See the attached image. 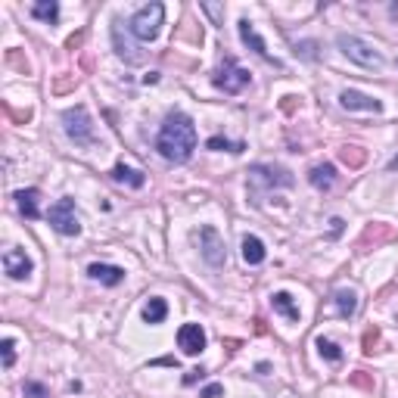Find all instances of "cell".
I'll list each match as a JSON object with an SVG mask.
<instances>
[{
  "label": "cell",
  "instance_id": "cell-28",
  "mask_svg": "<svg viewBox=\"0 0 398 398\" xmlns=\"http://www.w3.org/2000/svg\"><path fill=\"white\" fill-rule=\"evenodd\" d=\"M0 352H4V367L16 364V343H13V339H4V343H0Z\"/></svg>",
  "mask_w": 398,
  "mask_h": 398
},
{
  "label": "cell",
  "instance_id": "cell-21",
  "mask_svg": "<svg viewBox=\"0 0 398 398\" xmlns=\"http://www.w3.org/2000/svg\"><path fill=\"white\" fill-rule=\"evenodd\" d=\"M112 41H115V53L121 56V60L128 62V66H137V62H143V53H137V47H131L125 41V44H121V25L115 22V28H112Z\"/></svg>",
  "mask_w": 398,
  "mask_h": 398
},
{
  "label": "cell",
  "instance_id": "cell-17",
  "mask_svg": "<svg viewBox=\"0 0 398 398\" xmlns=\"http://www.w3.org/2000/svg\"><path fill=\"white\" fill-rule=\"evenodd\" d=\"M271 305H274L277 314H284L286 321H293V324L302 321V311H299V305L293 302V296H289V293H274L271 296Z\"/></svg>",
  "mask_w": 398,
  "mask_h": 398
},
{
  "label": "cell",
  "instance_id": "cell-18",
  "mask_svg": "<svg viewBox=\"0 0 398 398\" xmlns=\"http://www.w3.org/2000/svg\"><path fill=\"white\" fill-rule=\"evenodd\" d=\"M333 305H336L339 317H354V311H358V296H354V289H336V293H333Z\"/></svg>",
  "mask_w": 398,
  "mask_h": 398
},
{
  "label": "cell",
  "instance_id": "cell-24",
  "mask_svg": "<svg viewBox=\"0 0 398 398\" xmlns=\"http://www.w3.org/2000/svg\"><path fill=\"white\" fill-rule=\"evenodd\" d=\"M339 159H343L349 168H361V165H364V159H367V153L361 147H343V150H339Z\"/></svg>",
  "mask_w": 398,
  "mask_h": 398
},
{
  "label": "cell",
  "instance_id": "cell-2",
  "mask_svg": "<svg viewBox=\"0 0 398 398\" xmlns=\"http://www.w3.org/2000/svg\"><path fill=\"white\" fill-rule=\"evenodd\" d=\"M336 47L343 50V56H349L354 66H361V69H383V62H386L380 50H373L367 41L354 38V34H339Z\"/></svg>",
  "mask_w": 398,
  "mask_h": 398
},
{
  "label": "cell",
  "instance_id": "cell-15",
  "mask_svg": "<svg viewBox=\"0 0 398 398\" xmlns=\"http://www.w3.org/2000/svg\"><path fill=\"white\" fill-rule=\"evenodd\" d=\"M38 199H41V190H34V187H28V190H19V193H16V206H19V212H22L28 221L41 218Z\"/></svg>",
  "mask_w": 398,
  "mask_h": 398
},
{
  "label": "cell",
  "instance_id": "cell-32",
  "mask_svg": "<svg viewBox=\"0 0 398 398\" xmlns=\"http://www.w3.org/2000/svg\"><path fill=\"white\" fill-rule=\"evenodd\" d=\"M330 224H333V237H336V234H339V230H343V221H339V218H333Z\"/></svg>",
  "mask_w": 398,
  "mask_h": 398
},
{
  "label": "cell",
  "instance_id": "cell-26",
  "mask_svg": "<svg viewBox=\"0 0 398 398\" xmlns=\"http://www.w3.org/2000/svg\"><path fill=\"white\" fill-rule=\"evenodd\" d=\"M386 237H392V230L386 227V224H376V227H367L364 237H361V243H376V240H386Z\"/></svg>",
  "mask_w": 398,
  "mask_h": 398
},
{
  "label": "cell",
  "instance_id": "cell-23",
  "mask_svg": "<svg viewBox=\"0 0 398 398\" xmlns=\"http://www.w3.org/2000/svg\"><path fill=\"white\" fill-rule=\"evenodd\" d=\"M317 352H321V358H327L330 364H339V361L345 358V354H343V349H339V345L333 343V339H324V336L317 339Z\"/></svg>",
  "mask_w": 398,
  "mask_h": 398
},
{
  "label": "cell",
  "instance_id": "cell-3",
  "mask_svg": "<svg viewBox=\"0 0 398 398\" xmlns=\"http://www.w3.org/2000/svg\"><path fill=\"white\" fill-rule=\"evenodd\" d=\"M162 19H165V6L162 4H147L131 16L128 28H131V34L137 41H153L159 34V28H162Z\"/></svg>",
  "mask_w": 398,
  "mask_h": 398
},
{
  "label": "cell",
  "instance_id": "cell-1",
  "mask_svg": "<svg viewBox=\"0 0 398 398\" xmlns=\"http://www.w3.org/2000/svg\"><path fill=\"white\" fill-rule=\"evenodd\" d=\"M156 150H159V156L175 165L187 162L193 156V150H197V125H193L190 115H184V112L165 115L162 128H159V137H156Z\"/></svg>",
  "mask_w": 398,
  "mask_h": 398
},
{
  "label": "cell",
  "instance_id": "cell-33",
  "mask_svg": "<svg viewBox=\"0 0 398 398\" xmlns=\"http://www.w3.org/2000/svg\"><path fill=\"white\" fill-rule=\"evenodd\" d=\"M389 171H398V156L389 159Z\"/></svg>",
  "mask_w": 398,
  "mask_h": 398
},
{
  "label": "cell",
  "instance_id": "cell-27",
  "mask_svg": "<svg viewBox=\"0 0 398 398\" xmlns=\"http://www.w3.org/2000/svg\"><path fill=\"white\" fill-rule=\"evenodd\" d=\"M208 150H230V153H243V143H230V140H224V137H208V143H206Z\"/></svg>",
  "mask_w": 398,
  "mask_h": 398
},
{
  "label": "cell",
  "instance_id": "cell-7",
  "mask_svg": "<svg viewBox=\"0 0 398 398\" xmlns=\"http://www.w3.org/2000/svg\"><path fill=\"white\" fill-rule=\"evenodd\" d=\"M252 190H274V187H293V175L277 165H252L249 168Z\"/></svg>",
  "mask_w": 398,
  "mask_h": 398
},
{
  "label": "cell",
  "instance_id": "cell-19",
  "mask_svg": "<svg viewBox=\"0 0 398 398\" xmlns=\"http://www.w3.org/2000/svg\"><path fill=\"white\" fill-rule=\"evenodd\" d=\"M267 258V249H265V243L258 240V237H243V262L246 265H262Z\"/></svg>",
  "mask_w": 398,
  "mask_h": 398
},
{
  "label": "cell",
  "instance_id": "cell-9",
  "mask_svg": "<svg viewBox=\"0 0 398 398\" xmlns=\"http://www.w3.org/2000/svg\"><path fill=\"white\" fill-rule=\"evenodd\" d=\"M339 106L349 112H380L383 103L376 97H371V93H361V91H343L339 93Z\"/></svg>",
  "mask_w": 398,
  "mask_h": 398
},
{
  "label": "cell",
  "instance_id": "cell-8",
  "mask_svg": "<svg viewBox=\"0 0 398 398\" xmlns=\"http://www.w3.org/2000/svg\"><path fill=\"white\" fill-rule=\"evenodd\" d=\"M199 252H202V258H206V265H212V267H221L224 258H227L221 234L212 227V224H206V227L199 230Z\"/></svg>",
  "mask_w": 398,
  "mask_h": 398
},
{
  "label": "cell",
  "instance_id": "cell-20",
  "mask_svg": "<svg viewBox=\"0 0 398 398\" xmlns=\"http://www.w3.org/2000/svg\"><path fill=\"white\" fill-rule=\"evenodd\" d=\"M168 317V302L162 296H150L147 305H143V321L147 324H162Z\"/></svg>",
  "mask_w": 398,
  "mask_h": 398
},
{
  "label": "cell",
  "instance_id": "cell-5",
  "mask_svg": "<svg viewBox=\"0 0 398 398\" xmlns=\"http://www.w3.org/2000/svg\"><path fill=\"white\" fill-rule=\"evenodd\" d=\"M47 221L56 234L62 237H78L81 234V221H78V212H75V199H60L47 208Z\"/></svg>",
  "mask_w": 398,
  "mask_h": 398
},
{
  "label": "cell",
  "instance_id": "cell-12",
  "mask_svg": "<svg viewBox=\"0 0 398 398\" xmlns=\"http://www.w3.org/2000/svg\"><path fill=\"white\" fill-rule=\"evenodd\" d=\"M240 38H243V44L252 50L256 56H262L265 62H271L274 69H280V60H274L271 53H267V47H265V41L258 38V32H256V25L249 22V19H240Z\"/></svg>",
  "mask_w": 398,
  "mask_h": 398
},
{
  "label": "cell",
  "instance_id": "cell-30",
  "mask_svg": "<svg viewBox=\"0 0 398 398\" xmlns=\"http://www.w3.org/2000/svg\"><path fill=\"white\" fill-rule=\"evenodd\" d=\"M221 392H224V386H218V383H212V386H206V389H202L199 398H218Z\"/></svg>",
  "mask_w": 398,
  "mask_h": 398
},
{
  "label": "cell",
  "instance_id": "cell-10",
  "mask_svg": "<svg viewBox=\"0 0 398 398\" xmlns=\"http://www.w3.org/2000/svg\"><path fill=\"white\" fill-rule=\"evenodd\" d=\"M4 271L13 280H25L34 271V262L25 256V249H6L4 252Z\"/></svg>",
  "mask_w": 398,
  "mask_h": 398
},
{
  "label": "cell",
  "instance_id": "cell-29",
  "mask_svg": "<svg viewBox=\"0 0 398 398\" xmlns=\"http://www.w3.org/2000/svg\"><path fill=\"white\" fill-rule=\"evenodd\" d=\"M376 339H380V333H376V330H367L364 333V354H373L376 352Z\"/></svg>",
  "mask_w": 398,
  "mask_h": 398
},
{
  "label": "cell",
  "instance_id": "cell-22",
  "mask_svg": "<svg viewBox=\"0 0 398 398\" xmlns=\"http://www.w3.org/2000/svg\"><path fill=\"white\" fill-rule=\"evenodd\" d=\"M32 16L47 25H53L56 19H60V4H56V0H38V4H32Z\"/></svg>",
  "mask_w": 398,
  "mask_h": 398
},
{
  "label": "cell",
  "instance_id": "cell-25",
  "mask_svg": "<svg viewBox=\"0 0 398 398\" xmlns=\"http://www.w3.org/2000/svg\"><path fill=\"white\" fill-rule=\"evenodd\" d=\"M22 392H25V398H50V389L44 386V383H38V380H25Z\"/></svg>",
  "mask_w": 398,
  "mask_h": 398
},
{
  "label": "cell",
  "instance_id": "cell-6",
  "mask_svg": "<svg viewBox=\"0 0 398 398\" xmlns=\"http://www.w3.org/2000/svg\"><path fill=\"white\" fill-rule=\"evenodd\" d=\"M249 81H252V75L234 60V56H224V66L218 69V75L212 78V84L224 93H243L249 88Z\"/></svg>",
  "mask_w": 398,
  "mask_h": 398
},
{
  "label": "cell",
  "instance_id": "cell-11",
  "mask_svg": "<svg viewBox=\"0 0 398 398\" xmlns=\"http://www.w3.org/2000/svg\"><path fill=\"white\" fill-rule=\"evenodd\" d=\"M206 330L199 327V324H184V327L178 330V345L184 349V354H199L206 352Z\"/></svg>",
  "mask_w": 398,
  "mask_h": 398
},
{
  "label": "cell",
  "instance_id": "cell-14",
  "mask_svg": "<svg viewBox=\"0 0 398 398\" xmlns=\"http://www.w3.org/2000/svg\"><path fill=\"white\" fill-rule=\"evenodd\" d=\"M112 180H115V184H128V187H134V190H140V187L147 184V175H143L140 168H131V165L119 162L112 168Z\"/></svg>",
  "mask_w": 398,
  "mask_h": 398
},
{
  "label": "cell",
  "instance_id": "cell-16",
  "mask_svg": "<svg viewBox=\"0 0 398 398\" xmlns=\"http://www.w3.org/2000/svg\"><path fill=\"white\" fill-rule=\"evenodd\" d=\"M308 184L314 187V190H330V187L336 184V168H333L330 162L314 165V168L308 171Z\"/></svg>",
  "mask_w": 398,
  "mask_h": 398
},
{
  "label": "cell",
  "instance_id": "cell-13",
  "mask_svg": "<svg viewBox=\"0 0 398 398\" xmlns=\"http://www.w3.org/2000/svg\"><path fill=\"white\" fill-rule=\"evenodd\" d=\"M88 274L97 284H103V286H119L121 280H125V267H119V265H100V262H93L88 267Z\"/></svg>",
  "mask_w": 398,
  "mask_h": 398
},
{
  "label": "cell",
  "instance_id": "cell-31",
  "mask_svg": "<svg viewBox=\"0 0 398 398\" xmlns=\"http://www.w3.org/2000/svg\"><path fill=\"white\" fill-rule=\"evenodd\" d=\"M352 383H354V386H364V389H373V383H371V380H367V376H361V373H354V376H352Z\"/></svg>",
  "mask_w": 398,
  "mask_h": 398
},
{
  "label": "cell",
  "instance_id": "cell-4",
  "mask_svg": "<svg viewBox=\"0 0 398 398\" xmlns=\"http://www.w3.org/2000/svg\"><path fill=\"white\" fill-rule=\"evenodd\" d=\"M62 128L78 147H93L97 143V134H93V121L84 106H72V110L62 112Z\"/></svg>",
  "mask_w": 398,
  "mask_h": 398
}]
</instances>
